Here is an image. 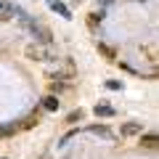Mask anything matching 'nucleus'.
I'll return each instance as SVG.
<instances>
[{"label":"nucleus","mask_w":159,"mask_h":159,"mask_svg":"<svg viewBox=\"0 0 159 159\" xmlns=\"http://www.w3.org/2000/svg\"><path fill=\"white\" fill-rule=\"evenodd\" d=\"M106 19V13H103V8L101 11H93V13H88V27L90 29H98V24Z\"/></svg>","instance_id":"39448f33"},{"label":"nucleus","mask_w":159,"mask_h":159,"mask_svg":"<svg viewBox=\"0 0 159 159\" xmlns=\"http://www.w3.org/2000/svg\"><path fill=\"white\" fill-rule=\"evenodd\" d=\"M119 133H122V138H133V135H141V133H143V122H125Z\"/></svg>","instance_id":"f03ea898"},{"label":"nucleus","mask_w":159,"mask_h":159,"mask_svg":"<svg viewBox=\"0 0 159 159\" xmlns=\"http://www.w3.org/2000/svg\"><path fill=\"white\" fill-rule=\"evenodd\" d=\"M45 3H48L51 8H58V6H61V0H45Z\"/></svg>","instance_id":"4468645a"},{"label":"nucleus","mask_w":159,"mask_h":159,"mask_svg":"<svg viewBox=\"0 0 159 159\" xmlns=\"http://www.w3.org/2000/svg\"><path fill=\"white\" fill-rule=\"evenodd\" d=\"M98 51H101L103 56L109 58V61H114V58H117V53H114V48H109V45H103V43H98Z\"/></svg>","instance_id":"9d476101"},{"label":"nucleus","mask_w":159,"mask_h":159,"mask_svg":"<svg viewBox=\"0 0 159 159\" xmlns=\"http://www.w3.org/2000/svg\"><path fill=\"white\" fill-rule=\"evenodd\" d=\"M58 103H61V101H58V96H53V93H51V96L43 98V111H56Z\"/></svg>","instance_id":"0eeeda50"},{"label":"nucleus","mask_w":159,"mask_h":159,"mask_svg":"<svg viewBox=\"0 0 159 159\" xmlns=\"http://www.w3.org/2000/svg\"><path fill=\"white\" fill-rule=\"evenodd\" d=\"M88 133H93V135L103 138V141H114V133L109 130L106 125H90V127H88Z\"/></svg>","instance_id":"7ed1b4c3"},{"label":"nucleus","mask_w":159,"mask_h":159,"mask_svg":"<svg viewBox=\"0 0 159 159\" xmlns=\"http://www.w3.org/2000/svg\"><path fill=\"white\" fill-rule=\"evenodd\" d=\"M64 88H66V82H61V80H53V82H51V93H53V96H56V93H61Z\"/></svg>","instance_id":"f8f14e48"},{"label":"nucleus","mask_w":159,"mask_h":159,"mask_svg":"<svg viewBox=\"0 0 159 159\" xmlns=\"http://www.w3.org/2000/svg\"><path fill=\"white\" fill-rule=\"evenodd\" d=\"M37 125H40V109H34L27 119H21V122H19V127H21V130H32V127H37Z\"/></svg>","instance_id":"20e7f679"},{"label":"nucleus","mask_w":159,"mask_h":159,"mask_svg":"<svg viewBox=\"0 0 159 159\" xmlns=\"http://www.w3.org/2000/svg\"><path fill=\"white\" fill-rule=\"evenodd\" d=\"M98 3H101V6H111L114 0H98Z\"/></svg>","instance_id":"2eb2a0df"},{"label":"nucleus","mask_w":159,"mask_h":159,"mask_svg":"<svg viewBox=\"0 0 159 159\" xmlns=\"http://www.w3.org/2000/svg\"><path fill=\"white\" fill-rule=\"evenodd\" d=\"M3 159H6V157H3Z\"/></svg>","instance_id":"6ab92c4d"},{"label":"nucleus","mask_w":159,"mask_h":159,"mask_svg":"<svg viewBox=\"0 0 159 159\" xmlns=\"http://www.w3.org/2000/svg\"><path fill=\"white\" fill-rule=\"evenodd\" d=\"M106 88H109V90H119V88H122V82H117V80H109Z\"/></svg>","instance_id":"ddd939ff"},{"label":"nucleus","mask_w":159,"mask_h":159,"mask_svg":"<svg viewBox=\"0 0 159 159\" xmlns=\"http://www.w3.org/2000/svg\"><path fill=\"white\" fill-rule=\"evenodd\" d=\"M24 56L29 61H56V53L51 45H43V43H32V45L24 48Z\"/></svg>","instance_id":"f257e3e1"},{"label":"nucleus","mask_w":159,"mask_h":159,"mask_svg":"<svg viewBox=\"0 0 159 159\" xmlns=\"http://www.w3.org/2000/svg\"><path fill=\"white\" fill-rule=\"evenodd\" d=\"M77 3H82V0H72V6H77Z\"/></svg>","instance_id":"dca6fc26"},{"label":"nucleus","mask_w":159,"mask_h":159,"mask_svg":"<svg viewBox=\"0 0 159 159\" xmlns=\"http://www.w3.org/2000/svg\"><path fill=\"white\" fill-rule=\"evenodd\" d=\"M0 138H3V127H0Z\"/></svg>","instance_id":"a211bd4d"},{"label":"nucleus","mask_w":159,"mask_h":159,"mask_svg":"<svg viewBox=\"0 0 159 159\" xmlns=\"http://www.w3.org/2000/svg\"><path fill=\"white\" fill-rule=\"evenodd\" d=\"M3 6H6V3H0V11H3Z\"/></svg>","instance_id":"f3484780"},{"label":"nucleus","mask_w":159,"mask_h":159,"mask_svg":"<svg viewBox=\"0 0 159 159\" xmlns=\"http://www.w3.org/2000/svg\"><path fill=\"white\" fill-rule=\"evenodd\" d=\"M13 13H16V8L6 3V6H3V11H0V19H3V21H8V19H13Z\"/></svg>","instance_id":"9b49d317"},{"label":"nucleus","mask_w":159,"mask_h":159,"mask_svg":"<svg viewBox=\"0 0 159 159\" xmlns=\"http://www.w3.org/2000/svg\"><path fill=\"white\" fill-rule=\"evenodd\" d=\"M157 143H159V135H157V133H141V146L157 148Z\"/></svg>","instance_id":"423d86ee"},{"label":"nucleus","mask_w":159,"mask_h":159,"mask_svg":"<svg viewBox=\"0 0 159 159\" xmlns=\"http://www.w3.org/2000/svg\"><path fill=\"white\" fill-rule=\"evenodd\" d=\"M93 114H96V117H114V109L109 106V103H96V106H93Z\"/></svg>","instance_id":"6e6552de"},{"label":"nucleus","mask_w":159,"mask_h":159,"mask_svg":"<svg viewBox=\"0 0 159 159\" xmlns=\"http://www.w3.org/2000/svg\"><path fill=\"white\" fill-rule=\"evenodd\" d=\"M82 119H85V111L82 109H74V111L66 114V122H82Z\"/></svg>","instance_id":"1a4fd4ad"}]
</instances>
